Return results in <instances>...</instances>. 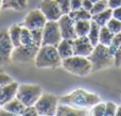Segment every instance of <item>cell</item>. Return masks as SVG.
<instances>
[{
  "mask_svg": "<svg viewBox=\"0 0 121 116\" xmlns=\"http://www.w3.org/2000/svg\"><path fill=\"white\" fill-rule=\"evenodd\" d=\"M33 43V37H32V32L30 29L22 26L21 30V36H20V45H32Z\"/></svg>",
  "mask_w": 121,
  "mask_h": 116,
  "instance_id": "d4e9b609",
  "label": "cell"
},
{
  "mask_svg": "<svg viewBox=\"0 0 121 116\" xmlns=\"http://www.w3.org/2000/svg\"><path fill=\"white\" fill-rule=\"evenodd\" d=\"M90 1H91V2H94V3H95V2H97V1H99V0H90Z\"/></svg>",
  "mask_w": 121,
  "mask_h": 116,
  "instance_id": "7bdbcfd3",
  "label": "cell"
},
{
  "mask_svg": "<svg viewBox=\"0 0 121 116\" xmlns=\"http://www.w3.org/2000/svg\"><path fill=\"white\" fill-rule=\"evenodd\" d=\"M59 103L60 100L55 95L43 92V94L38 98L34 107L36 108L39 116H53L56 115Z\"/></svg>",
  "mask_w": 121,
  "mask_h": 116,
  "instance_id": "5b68a950",
  "label": "cell"
},
{
  "mask_svg": "<svg viewBox=\"0 0 121 116\" xmlns=\"http://www.w3.org/2000/svg\"><path fill=\"white\" fill-rule=\"evenodd\" d=\"M37 8L46 16L47 20L57 21L63 15V12L56 0H42L38 3Z\"/></svg>",
  "mask_w": 121,
  "mask_h": 116,
  "instance_id": "30bf717a",
  "label": "cell"
},
{
  "mask_svg": "<svg viewBox=\"0 0 121 116\" xmlns=\"http://www.w3.org/2000/svg\"><path fill=\"white\" fill-rule=\"evenodd\" d=\"M42 94H43V89L39 85L19 84L16 97L26 107H29V106H34Z\"/></svg>",
  "mask_w": 121,
  "mask_h": 116,
  "instance_id": "8992f818",
  "label": "cell"
},
{
  "mask_svg": "<svg viewBox=\"0 0 121 116\" xmlns=\"http://www.w3.org/2000/svg\"><path fill=\"white\" fill-rule=\"evenodd\" d=\"M47 18L43 12L39 9H35V10L30 11L27 14V16L25 17V20H23L22 26H25L26 28L30 30L33 29H40V28H44V26L47 22Z\"/></svg>",
  "mask_w": 121,
  "mask_h": 116,
  "instance_id": "8fae6325",
  "label": "cell"
},
{
  "mask_svg": "<svg viewBox=\"0 0 121 116\" xmlns=\"http://www.w3.org/2000/svg\"><path fill=\"white\" fill-rule=\"evenodd\" d=\"M32 37H33V43L38 46H42L43 43V28L40 29H33L31 30Z\"/></svg>",
  "mask_w": 121,
  "mask_h": 116,
  "instance_id": "f1b7e54d",
  "label": "cell"
},
{
  "mask_svg": "<svg viewBox=\"0 0 121 116\" xmlns=\"http://www.w3.org/2000/svg\"><path fill=\"white\" fill-rule=\"evenodd\" d=\"M19 83L12 81L5 85L0 86V106H3L6 102L11 101L16 97L17 89H18Z\"/></svg>",
  "mask_w": 121,
  "mask_h": 116,
  "instance_id": "5bb4252c",
  "label": "cell"
},
{
  "mask_svg": "<svg viewBox=\"0 0 121 116\" xmlns=\"http://www.w3.org/2000/svg\"><path fill=\"white\" fill-rule=\"evenodd\" d=\"M2 2H3V0H0V11H1V8H2Z\"/></svg>",
  "mask_w": 121,
  "mask_h": 116,
  "instance_id": "b9f144b4",
  "label": "cell"
},
{
  "mask_svg": "<svg viewBox=\"0 0 121 116\" xmlns=\"http://www.w3.org/2000/svg\"><path fill=\"white\" fill-rule=\"evenodd\" d=\"M88 114H89L88 109L75 108L66 103H59L56 110L57 116H85Z\"/></svg>",
  "mask_w": 121,
  "mask_h": 116,
  "instance_id": "9a60e30c",
  "label": "cell"
},
{
  "mask_svg": "<svg viewBox=\"0 0 121 116\" xmlns=\"http://www.w3.org/2000/svg\"><path fill=\"white\" fill-rule=\"evenodd\" d=\"M27 0H3L1 10H15V11H22L27 8Z\"/></svg>",
  "mask_w": 121,
  "mask_h": 116,
  "instance_id": "ffe728a7",
  "label": "cell"
},
{
  "mask_svg": "<svg viewBox=\"0 0 121 116\" xmlns=\"http://www.w3.org/2000/svg\"><path fill=\"white\" fill-rule=\"evenodd\" d=\"M0 116H14L11 112H9L8 110L3 108V107H0Z\"/></svg>",
  "mask_w": 121,
  "mask_h": 116,
  "instance_id": "ab89813d",
  "label": "cell"
},
{
  "mask_svg": "<svg viewBox=\"0 0 121 116\" xmlns=\"http://www.w3.org/2000/svg\"><path fill=\"white\" fill-rule=\"evenodd\" d=\"M57 3H59L60 10H62L63 14H68L71 11L70 9V2L71 0H56Z\"/></svg>",
  "mask_w": 121,
  "mask_h": 116,
  "instance_id": "1f68e13d",
  "label": "cell"
},
{
  "mask_svg": "<svg viewBox=\"0 0 121 116\" xmlns=\"http://www.w3.org/2000/svg\"><path fill=\"white\" fill-rule=\"evenodd\" d=\"M21 30H22V25H20V23H14L9 28V35H10L14 47H17L20 45Z\"/></svg>",
  "mask_w": 121,
  "mask_h": 116,
  "instance_id": "d6986e66",
  "label": "cell"
},
{
  "mask_svg": "<svg viewBox=\"0 0 121 116\" xmlns=\"http://www.w3.org/2000/svg\"><path fill=\"white\" fill-rule=\"evenodd\" d=\"M100 29L101 27L96 22V21L91 20V25H90L89 32L87 34V37L91 42L94 46H97L99 44V34H100Z\"/></svg>",
  "mask_w": 121,
  "mask_h": 116,
  "instance_id": "603a6c76",
  "label": "cell"
},
{
  "mask_svg": "<svg viewBox=\"0 0 121 116\" xmlns=\"http://www.w3.org/2000/svg\"><path fill=\"white\" fill-rule=\"evenodd\" d=\"M114 66L121 67V46L114 53Z\"/></svg>",
  "mask_w": 121,
  "mask_h": 116,
  "instance_id": "e575fe53",
  "label": "cell"
},
{
  "mask_svg": "<svg viewBox=\"0 0 121 116\" xmlns=\"http://www.w3.org/2000/svg\"><path fill=\"white\" fill-rule=\"evenodd\" d=\"M115 34L106 27V26H103L100 29V34H99V43L105 46H109L113 40Z\"/></svg>",
  "mask_w": 121,
  "mask_h": 116,
  "instance_id": "7402d4cb",
  "label": "cell"
},
{
  "mask_svg": "<svg viewBox=\"0 0 121 116\" xmlns=\"http://www.w3.org/2000/svg\"><path fill=\"white\" fill-rule=\"evenodd\" d=\"M92 6H94V2H91L90 0H83V3H82V8L85 9L87 11H91Z\"/></svg>",
  "mask_w": 121,
  "mask_h": 116,
  "instance_id": "74e56055",
  "label": "cell"
},
{
  "mask_svg": "<svg viewBox=\"0 0 121 116\" xmlns=\"http://www.w3.org/2000/svg\"><path fill=\"white\" fill-rule=\"evenodd\" d=\"M14 45L9 35V30H0V65L10 63Z\"/></svg>",
  "mask_w": 121,
  "mask_h": 116,
  "instance_id": "9c48e42d",
  "label": "cell"
},
{
  "mask_svg": "<svg viewBox=\"0 0 121 116\" xmlns=\"http://www.w3.org/2000/svg\"><path fill=\"white\" fill-rule=\"evenodd\" d=\"M22 116H39V115H38V112L35 107L29 106V107H26Z\"/></svg>",
  "mask_w": 121,
  "mask_h": 116,
  "instance_id": "d6a6232c",
  "label": "cell"
},
{
  "mask_svg": "<svg viewBox=\"0 0 121 116\" xmlns=\"http://www.w3.org/2000/svg\"><path fill=\"white\" fill-rule=\"evenodd\" d=\"M72 45L73 54L82 57H88L95 47L87 36H77L74 40H72Z\"/></svg>",
  "mask_w": 121,
  "mask_h": 116,
  "instance_id": "4fadbf2b",
  "label": "cell"
},
{
  "mask_svg": "<svg viewBox=\"0 0 121 116\" xmlns=\"http://www.w3.org/2000/svg\"><path fill=\"white\" fill-rule=\"evenodd\" d=\"M1 107H3L5 110H8L9 112H11L14 116L22 115L23 111H25V109H26V106L17 97H15L14 99H12L11 101L6 102L5 104H3V106H1Z\"/></svg>",
  "mask_w": 121,
  "mask_h": 116,
  "instance_id": "e0dca14e",
  "label": "cell"
},
{
  "mask_svg": "<svg viewBox=\"0 0 121 116\" xmlns=\"http://www.w3.org/2000/svg\"><path fill=\"white\" fill-rule=\"evenodd\" d=\"M117 108L118 107L113 101L105 102V116H115L116 112H117Z\"/></svg>",
  "mask_w": 121,
  "mask_h": 116,
  "instance_id": "4dcf8cb0",
  "label": "cell"
},
{
  "mask_svg": "<svg viewBox=\"0 0 121 116\" xmlns=\"http://www.w3.org/2000/svg\"><path fill=\"white\" fill-rule=\"evenodd\" d=\"M34 63L37 68H56L62 66V58L56 46L42 45L36 53Z\"/></svg>",
  "mask_w": 121,
  "mask_h": 116,
  "instance_id": "7a4b0ae2",
  "label": "cell"
},
{
  "mask_svg": "<svg viewBox=\"0 0 121 116\" xmlns=\"http://www.w3.org/2000/svg\"><path fill=\"white\" fill-rule=\"evenodd\" d=\"M116 116H121V106L117 108V112H116Z\"/></svg>",
  "mask_w": 121,
  "mask_h": 116,
  "instance_id": "60d3db41",
  "label": "cell"
},
{
  "mask_svg": "<svg viewBox=\"0 0 121 116\" xmlns=\"http://www.w3.org/2000/svg\"><path fill=\"white\" fill-rule=\"evenodd\" d=\"M113 17L118 20H121V6L113 9Z\"/></svg>",
  "mask_w": 121,
  "mask_h": 116,
  "instance_id": "f35d334b",
  "label": "cell"
},
{
  "mask_svg": "<svg viewBox=\"0 0 121 116\" xmlns=\"http://www.w3.org/2000/svg\"><path fill=\"white\" fill-rule=\"evenodd\" d=\"M90 115L94 116H105V102H98L90 108Z\"/></svg>",
  "mask_w": 121,
  "mask_h": 116,
  "instance_id": "484cf974",
  "label": "cell"
},
{
  "mask_svg": "<svg viewBox=\"0 0 121 116\" xmlns=\"http://www.w3.org/2000/svg\"><path fill=\"white\" fill-rule=\"evenodd\" d=\"M62 66L65 70L79 77H86L91 72V63L87 57L71 55L62 60Z\"/></svg>",
  "mask_w": 121,
  "mask_h": 116,
  "instance_id": "277c9868",
  "label": "cell"
},
{
  "mask_svg": "<svg viewBox=\"0 0 121 116\" xmlns=\"http://www.w3.org/2000/svg\"><path fill=\"white\" fill-rule=\"evenodd\" d=\"M105 1H107V0H105Z\"/></svg>",
  "mask_w": 121,
  "mask_h": 116,
  "instance_id": "ee69618b",
  "label": "cell"
},
{
  "mask_svg": "<svg viewBox=\"0 0 121 116\" xmlns=\"http://www.w3.org/2000/svg\"><path fill=\"white\" fill-rule=\"evenodd\" d=\"M112 17H113V10L111 8H107L106 10L102 11L101 13L92 15L91 20L96 21L100 27H103V26H106V23L108 22Z\"/></svg>",
  "mask_w": 121,
  "mask_h": 116,
  "instance_id": "ac0fdd59",
  "label": "cell"
},
{
  "mask_svg": "<svg viewBox=\"0 0 121 116\" xmlns=\"http://www.w3.org/2000/svg\"><path fill=\"white\" fill-rule=\"evenodd\" d=\"M0 107H1V106H0Z\"/></svg>",
  "mask_w": 121,
  "mask_h": 116,
  "instance_id": "f6af8a7d",
  "label": "cell"
},
{
  "mask_svg": "<svg viewBox=\"0 0 121 116\" xmlns=\"http://www.w3.org/2000/svg\"><path fill=\"white\" fill-rule=\"evenodd\" d=\"M121 46V33H118V34H115V36H114L113 40H112L111 45L108 46L109 50H111V52L115 53V51L117 50L118 48Z\"/></svg>",
  "mask_w": 121,
  "mask_h": 116,
  "instance_id": "f546056e",
  "label": "cell"
},
{
  "mask_svg": "<svg viewBox=\"0 0 121 116\" xmlns=\"http://www.w3.org/2000/svg\"><path fill=\"white\" fill-rule=\"evenodd\" d=\"M106 27L113 32L114 34H118L121 33V20H118V19L112 17L109 19V21L106 23Z\"/></svg>",
  "mask_w": 121,
  "mask_h": 116,
  "instance_id": "4316f807",
  "label": "cell"
},
{
  "mask_svg": "<svg viewBox=\"0 0 121 116\" xmlns=\"http://www.w3.org/2000/svg\"><path fill=\"white\" fill-rule=\"evenodd\" d=\"M56 49L59 51L60 57L63 59H67V58L73 55V45L72 40H67V38H63L56 46Z\"/></svg>",
  "mask_w": 121,
  "mask_h": 116,
  "instance_id": "2e32d148",
  "label": "cell"
},
{
  "mask_svg": "<svg viewBox=\"0 0 121 116\" xmlns=\"http://www.w3.org/2000/svg\"><path fill=\"white\" fill-rule=\"evenodd\" d=\"M68 14L74 21H78V20H91V18H92L91 13H90L89 11L83 9V8L79 9V10L70 11Z\"/></svg>",
  "mask_w": 121,
  "mask_h": 116,
  "instance_id": "44dd1931",
  "label": "cell"
},
{
  "mask_svg": "<svg viewBox=\"0 0 121 116\" xmlns=\"http://www.w3.org/2000/svg\"><path fill=\"white\" fill-rule=\"evenodd\" d=\"M40 46L36 44L32 45H19L14 47L12 55H11V62L14 63H31L35 61V57Z\"/></svg>",
  "mask_w": 121,
  "mask_h": 116,
  "instance_id": "52a82bcc",
  "label": "cell"
},
{
  "mask_svg": "<svg viewBox=\"0 0 121 116\" xmlns=\"http://www.w3.org/2000/svg\"><path fill=\"white\" fill-rule=\"evenodd\" d=\"M12 81H13V79L11 78V76H9L8 74L3 72L2 70H0V86L8 84V83L12 82Z\"/></svg>",
  "mask_w": 121,
  "mask_h": 116,
  "instance_id": "836d02e7",
  "label": "cell"
},
{
  "mask_svg": "<svg viewBox=\"0 0 121 116\" xmlns=\"http://www.w3.org/2000/svg\"><path fill=\"white\" fill-rule=\"evenodd\" d=\"M82 3H83V0H71V2H70L71 11L81 9L82 8Z\"/></svg>",
  "mask_w": 121,
  "mask_h": 116,
  "instance_id": "d590c367",
  "label": "cell"
},
{
  "mask_svg": "<svg viewBox=\"0 0 121 116\" xmlns=\"http://www.w3.org/2000/svg\"><path fill=\"white\" fill-rule=\"evenodd\" d=\"M60 26V30L63 38L74 40L77 37L75 33V21L69 16V14H63L57 20Z\"/></svg>",
  "mask_w": 121,
  "mask_h": 116,
  "instance_id": "7c38bea8",
  "label": "cell"
},
{
  "mask_svg": "<svg viewBox=\"0 0 121 116\" xmlns=\"http://www.w3.org/2000/svg\"><path fill=\"white\" fill-rule=\"evenodd\" d=\"M91 20H78L75 21V33L77 36H87L90 29Z\"/></svg>",
  "mask_w": 121,
  "mask_h": 116,
  "instance_id": "cb8c5ba5",
  "label": "cell"
},
{
  "mask_svg": "<svg viewBox=\"0 0 121 116\" xmlns=\"http://www.w3.org/2000/svg\"><path fill=\"white\" fill-rule=\"evenodd\" d=\"M60 103H66L69 106L81 109H90L92 106L100 102V97L95 93H90L83 89H78L69 93L68 95L59 98Z\"/></svg>",
  "mask_w": 121,
  "mask_h": 116,
  "instance_id": "6da1fadb",
  "label": "cell"
},
{
  "mask_svg": "<svg viewBox=\"0 0 121 116\" xmlns=\"http://www.w3.org/2000/svg\"><path fill=\"white\" fill-rule=\"evenodd\" d=\"M63 40L59 22L55 20H48L43 28V43L42 45L57 46Z\"/></svg>",
  "mask_w": 121,
  "mask_h": 116,
  "instance_id": "ba28073f",
  "label": "cell"
},
{
  "mask_svg": "<svg viewBox=\"0 0 121 116\" xmlns=\"http://www.w3.org/2000/svg\"><path fill=\"white\" fill-rule=\"evenodd\" d=\"M87 58L91 63V72L100 71L114 66V54L111 52L108 46L100 43L94 47L92 52Z\"/></svg>",
  "mask_w": 121,
  "mask_h": 116,
  "instance_id": "3957f363",
  "label": "cell"
},
{
  "mask_svg": "<svg viewBox=\"0 0 121 116\" xmlns=\"http://www.w3.org/2000/svg\"><path fill=\"white\" fill-rule=\"evenodd\" d=\"M107 5L112 10L116 8H119V6H121V0H107Z\"/></svg>",
  "mask_w": 121,
  "mask_h": 116,
  "instance_id": "8d00e7d4",
  "label": "cell"
},
{
  "mask_svg": "<svg viewBox=\"0 0 121 116\" xmlns=\"http://www.w3.org/2000/svg\"><path fill=\"white\" fill-rule=\"evenodd\" d=\"M107 8H108L107 1H105V0H99V1L94 3V6H92L90 13H91V15H96V14H98V13H101L102 11L106 10Z\"/></svg>",
  "mask_w": 121,
  "mask_h": 116,
  "instance_id": "83f0119b",
  "label": "cell"
}]
</instances>
